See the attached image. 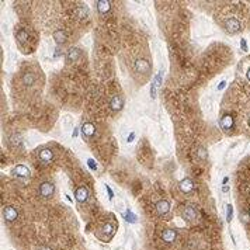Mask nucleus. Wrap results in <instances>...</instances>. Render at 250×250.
<instances>
[{
    "instance_id": "nucleus-1",
    "label": "nucleus",
    "mask_w": 250,
    "mask_h": 250,
    "mask_svg": "<svg viewBox=\"0 0 250 250\" xmlns=\"http://www.w3.org/2000/svg\"><path fill=\"white\" fill-rule=\"evenodd\" d=\"M39 194L44 197V198H49V197H52L53 195V191H55V187H53V184L52 183H49V181H44L41 186H39Z\"/></svg>"
},
{
    "instance_id": "nucleus-2",
    "label": "nucleus",
    "mask_w": 250,
    "mask_h": 250,
    "mask_svg": "<svg viewBox=\"0 0 250 250\" xmlns=\"http://www.w3.org/2000/svg\"><path fill=\"white\" fill-rule=\"evenodd\" d=\"M221 128L224 129V131H231L233 127H235V118L231 115V114H225L222 118H221Z\"/></svg>"
},
{
    "instance_id": "nucleus-3",
    "label": "nucleus",
    "mask_w": 250,
    "mask_h": 250,
    "mask_svg": "<svg viewBox=\"0 0 250 250\" xmlns=\"http://www.w3.org/2000/svg\"><path fill=\"white\" fill-rule=\"evenodd\" d=\"M150 63H149V61L146 59H136L135 61V69L136 72H141V73H147V72L150 71Z\"/></svg>"
},
{
    "instance_id": "nucleus-4",
    "label": "nucleus",
    "mask_w": 250,
    "mask_h": 250,
    "mask_svg": "<svg viewBox=\"0 0 250 250\" xmlns=\"http://www.w3.org/2000/svg\"><path fill=\"white\" fill-rule=\"evenodd\" d=\"M75 198H76L79 202H86V201L89 199V190L84 186L77 187L76 191H75Z\"/></svg>"
},
{
    "instance_id": "nucleus-5",
    "label": "nucleus",
    "mask_w": 250,
    "mask_h": 250,
    "mask_svg": "<svg viewBox=\"0 0 250 250\" xmlns=\"http://www.w3.org/2000/svg\"><path fill=\"white\" fill-rule=\"evenodd\" d=\"M13 174L16 177H20V179H27V177H30V169L26 167L24 165H19L13 169Z\"/></svg>"
},
{
    "instance_id": "nucleus-6",
    "label": "nucleus",
    "mask_w": 250,
    "mask_h": 250,
    "mask_svg": "<svg viewBox=\"0 0 250 250\" xmlns=\"http://www.w3.org/2000/svg\"><path fill=\"white\" fill-rule=\"evenodd\" d=\"M240 23H239V20L236 19H229L226 23H225V28H226V31H229L231 34H235L240 30Z\"/></svg>"
},
{
    "instance_id": "nucleus-7",
    "label": "nucleus",
    "mask_w": 250,
    "mask_h": 250,
    "mask_svg": "<svg viewBox=\"0 0 250 250\" xmlns=\"http://www.w3.org/2000/svg\"><path fill=\"white\" fill-rule=\"evenodd\" d=\"M3 217H4V219H6V221H9V222H13L14 219H17V217H19V212H17V209H16L14 207H6V208L3 209Z\"/></svg>"
},
{
    "instance_id": "nucleus-8",
    "label": "nucleus",
    "mask_w": 250,
    "mask_h": 250,
    "mask_svg": "<svg viewBox=\"0 0 250 250\" xmlns=\"http://www.w3.org/2000/svg\"><path fill=\"white\" fill-rule=\"evenodd\" d=\"M156 211L159 215H166L167 212L170 211V202L166 199H160L156 202Z\"/></svg>"
},
{
    "instance_id": "nucleus-9",
    "label": "nucleus",
    "mask_w": 250,
    "mask_h": 250,
    "mask_svg": "<svg viewBox=\"0 0 250 250\" xmlns=\"http://www.w3.org/2000/svg\"><path fill=\"white\" fill-rule=\"evenodd\" d=\"M38 157L44 163H51L53 160V152L51 149H41L38 152Z\"/></svg>"
},
{
    "instance_id": "nucleus-10",
    "label": "nucleus",
    "mask_w": 250,
    "mask_h": 250,
    "mask_svg": "<svg viewBox=\"0 0 250 250\" xmlns=\"http://www.w3.org/2000/svg\"><path fill=\"white\" fill-rule=\"evenodd\" d=\"M80 131H82L83 136L91 138L93 135L96 134V127H94V125H93L91 122H84L83 125H82V128H80Z\"/></svg>"
},
{
    "instance_id": "nucleus-11",
    "label": "nucleus",
    "mask_w": 250,
    "mask_h": 250,
    "mask_svg": "<svg viewBox=\"0 0 250 250\" xmlns=\"http://www.w3.org/2000/svg\"><path fill=\"white\" fill-rule=\"evenodd\" d=\"M162 239L166 242V243H173L174 240L177 239V233L173 229H165L162 232Z\"/></svg>"
},
{
    "instance_id": "nucleus-12",
    "label": "nucleus",
    "mask_w": 250,
    "mask_h": 250,
    "mask_svg": "<svg viewBox=\"0 0 250 250\" xmlns=\"http://www.w3.org/2000/svg\"><path fill=\"white\" fill-rule=\"evenodd\" d=\"M96 4L100 14H107L111 10V1H108V0H98Z\"/></svg>"
},
{
    "instance_id": "nucleus-13",
    "label": "nucleus",
    "mask_w": 250,
    "mask_h": 250,
    "mask_svg": "<svg viewBox=\"0 0 250 250\" xmlns=\"http://www.w3.org/2000/svg\"><path fill=\"white\" fill-rule=\"evenodd\" d=\"M180 190L183 192H191L194 190V183H192L191 179H184L180 181Z\"/></svg>"
},
{
    "instance_id": "nucleus-14",
    "label": "nucleus",
    "mask_w": 250,
    "mask_h": 250,
    "mask_svg": "<svg viewBox=\"0 0 250 250\" xmlns=\"http://www.w3.org/2000/svg\"><path fill=\"white\" fill-rule=\"evenodd\" d=\"M122 105H124V101H122V98L120 96H114L111 98V101H110V107L113 111H120L122 110Z\"/></svg>"
},
{
    "instance_id": "nucleus-15",
    "label": "nucleus",
    "mask_w": 250,
    "mask_h": 250,
    "mask_svg": "<svg viewBox=\"0 0 250 250\" xmlns=\"http://www.w3.org/2000/svg\"><path fill=\"white\" fill-rule=\"evenodd\" d=\"M53 39H55V42L58 45L65 44V42H66V34H65V31L56 30V31L53 32Z\"/></svg>"
},
{
    "instance_id": "nucleus-16",
    "label": "nucleus",
    "mask_w": 250,
    "mask_h": 250,
    "mask_svg": "<svg viewBox=\"0 0 250 250\" xmlns=\"http://www.w3.org/2000/svg\"><path fill=\"white\" fill-rule=\"evenodd\" d=\"M183 217H184V219H188V221L197 218V211H195V208H194V207H186V209L183 211Z\"/></svg>"
},
{
    "instance_id": "nucleus-17",
    "label": "nucleus",
    "mask_w": 250,
    "mask_h": 250,
    "mask_svg": "<svg viewBox=\"0 0 250 250\" xmlns=\"http://www.w3.org/2000/svg\"><path fill=\"white\" fill-rule=\"evenodd\" d=\"M80 58V49L79 48H71L68 53H66V59L68 61H77V59Z\"/></svg>"
},
{
    "instance_id": "nucleus-18",
    "label": "nucleus",
    "mask_w": 250,
    "mask_h": 250,
    "mask_svg": "<svg viewBox=\"0 0 250 250\" xmlns=\"http://www.w3.org/2000/svg\"><path fill=\"white\" fill-rule=\"evenodd\" d=\"M162 79H163V72H159L157 73V76L155 77V80H153V84H152V87H150V94H152V97H155V94H156V87L160 84V82H162Z\"/></svg>"
},
{
    "instance_id": "nucleus-19",
    "label": "nucleus",
    "mask_w": 250,
    "mask_h": 250,
    "mask_svg": "<svg viewBox=\"0 0 250 250\" xmlns=\"http://www.w3.org/2000/svg\"><path fill=\"white\" fill-rule=\"evenodd\" d=\"M16 38H17V41H19L20 44H24L27 39H28V34H27L26 30H20V31H17V34H16Z\"/></svg>"
},
{
    "instance_id": "nucleus-20",
    "label": "nucleus",
    "mask_w": 250,
    "mask_h": 250,
    "mask_svg": "<svg viewBox=\"0 0 250 250\" xmlns=\"http://www.w3.org/2000/svg\"><path fill=\"white\" fill-rule=\"evenodd\" d=\"M34 82H35V77H34L32 73H30V72L24 73V76H23V83L27 84V86H31Z\"/></svg>"
},
{
    "instance_id": "nucleus-21",
    "label": "nucleus",
    "mask_w": 250,
    "mask_h": 250,
    "mask_svg": "<svg viewBox=\"0 0 250 250\" xmlns=\"http://www.w3.org/2000/svg\"><path fill=\"white\" fill-rule=\"evenodd\" d=\"M103 232H104V233H108V236L111 237L113 235H114V232H115V226H114V225H111V224L104 225V226H103Z\"/></svg>"
},
{
    "instance_id": "nucleus-22",
    "label": "nucleus",
    "mask_w": 250,
    "mask_h": 250,
    "mask_svg": "<svg viewBox=\"0 0 250 250\" xmlns=\"http://www.w3.org/2000/svg\"><path fill=\"white\" fill-rule=\"evenodd\" d=\"M75 14H76L79 19H83L87 16V10L84 9V7H77L76 10H75Z\"/></svg>"
},
{
    "instance_id": "nucleus-23",
    "label": "nucleus",
    "mask_w": 250,
    "mask_h": 250,
    "mask_svg": "<svg viewBox=\"0 0 250 250\" xmlns=\"http://www.w3.org/2000/svg\"><path fill=\"white\" fill-rule=\"evenodd\" d=\"M232 215H233V207H232L231 204H228V205H226V221H228V222L232 221Z\"/></svg>"
},
{
    "instance_id": "nucleus-24",
    "label": "nucleus",
    "mask_w": 250,
    "mask_h": 250,
    "mask_svg": "<svg viewBox=\"0 0 250 250\" xmlns=\"http://www.w3.org/2000/svg\"><path fill=\"white\" fill-rule=\"evenodd\" d=\"M124 217H125V221H128V222H136V215H134L131 211H127Z\"/></svg>"
},
{
    "instance_id": "nucleus-25",
    "label": "nucleus",
    "mask_w": 250,
    "mask_h": 250,
    "mask_svg": "<svg viewBox=\"0 0 250 250\" xmlns=\"http://www.w3.org/2000/svg\"><path fill=\"white\" fill-rule=\"evenodd\" d=\"M197 153H198V157H199V159H202V160H205L207 156H208V155H207V150L204 149V147L198 149V150H197Z\"/></svg>"
},
{
    "instance_id": "nucleus-26",
    "label": "nucleus",
    "mask_w": 250,
    "mask_h": 250,
    "mask_svg": "<svg viewBox=\"0 0 250 250\" xmlns=\"http://www.w3.org/2000/svg\"><path fill=\"white\" fill-rule=\"evenodd\" d=\"M87 165H89V167L91 170H97V163L93 159H87Z\"/></svg>"
},
{
    "instance_id": "nucleus-27",
    "label": "nucleus",
    "mask_w": 250,
    "mask_h": 250,
    "mask_svg": "<svg viewBox=\"0 0 250 250\" xmlns=\"http://www.w3.org/2000/svg\"><path fill=\"white\" fill-rule=\"evenodd\" d=\"M105 190H107V192H108V198H110V199H113V198H114V191L111 190V187L105 184Z\"/></svg>"
},
{
    "instance_id": "nucleus-28",
    "label": "nucleus",
    "mask_w": 250,
    "mask_h": 250,
    "mask_svg": "<svg viewBox=\"0 0 250 250\" xmlns=\"http://www.w3.org/2000/svg\"><path fill=\"white\" fill-rule=\"evenodd\" d=\"M240 46H242V49H243V51H247V44H246V39L242 38V41H240Z\"/></svg>"
},
{
    "instance_id": "nucleus-29",
    "label": "nucleus",
    "mask_w": 250,
    "mask_h": 250,
    "mask_svg": "<svg viewBox=\"0 0 250 250\" xmlns=\"http://www.w3.org/2000/svg\"><path fill=\"white\" fill-rule=\"evenodd\" d=\"M134 138H135V132H131V134H129V136L127 138V141H128V142H132V141H134Z\"/></svg>"
},
{
    "instance_id": "nucleus-30",
    "label": "nucleus",
    "mask_w": 250,
    "mask_h": 250,
    "mask_svg": "<svg viewBox=\"0 0 250 250\" xmlns=\"http://www.w3.org/2000/svg\"><path fill=\"white\" fill-rule=\"evenodd\" d=\"M225 86H226V82H225V80H224V82H221V84H219V86H218V90H222V89H224V87H225Z\"/></svg>"
},
{
    "instance_id": "nucleus-31",
    "label": "nucleus",
    "mask_w": 250,
    "mask_h": 250,
    "mask_svg": "<svg viewBox=\"0 0 250 250\" xmlns=\"http://www.w3.org/2000/svg\"><path fill=\"white\" fill-rule=\"evenodd\" d=\"M72 135H73V138H75V136H77V128L73 129V134H72Z\"/></svg>"
},
{
    "instance_id": "nucleus-32",
    "label": "nucleus",
    "mask_w": 250,
    "mask_h": 250,
    "mask_svg": "<svg viewBox=\"0 0 250 250\" xmlns=\"http://www.w3.org/2000/svg\"><path fill=\"white\" fill-rule=\"evenodd\" d=\"M39 250H51V249H49V247H45V246H41Z\"/></svg>"
},
{
    "instance_id": "nucleus-33",
    "label": "nucleus",
    "mask_w": 250,
    "mask_h": 250,
    "mask_svg": "<svg viewBox=\"0 0 250 250\" xmlns=\"http://www.w3.org/2000/svg\"><path fill=\"white\" fill-rule=\"evenodd\" d=\"M247 80H249V82H250V69H249V71H247Z\"/></svg>"
},
{
    "instance_id": "nucleus-34",
    "label": "nucleus",
    "mask_w": 250,
    "mask_h": 250,
    "mask_svg": "<svg viewBox=\"0 0 250 250\" xmlns=\"http://www.w3.org/2000/svg\"><path fill=\"white\" fill-rule=\"evenodd\" d=\"M249 125H250V118H249Z\"/></svg>"
},
{
    "instance_id": "nucleus-35",
    "label": "nucleus",
    "mask_w": 250,
    "mask_h": 250,
    "mask_svg": "<svg viewBox=\"0 0 250 250\" xmlns=\"http://www.w3.org/2000/svg\"><path fill=\"white\" fill-rule=\"evenodd\" d=\"M249 215H250V209H249Z\"/></svg>"
}]
</instances>
